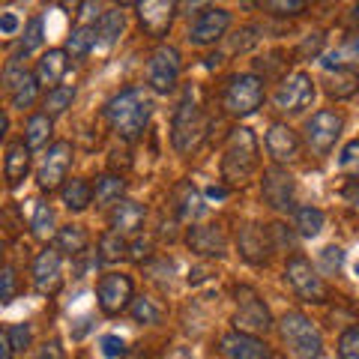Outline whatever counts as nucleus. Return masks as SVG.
Segmentation results:
<instances>
[{"label": "nucleus", "instance_id": "1a4fd4ad", "mask_svg": "<svg viewBox=\"0 0 359 359\" xmlns=\"http://www.w3.org/2000/svg\"><path fill=\"white\" fill-rule=\"evenodd\" d=\"M314 78L309 72H290L276 90V108L285 114H302L314 102Z\"/></svg>", "mask_w": 359, "mask_h": 359}, {"label": "nucleus", "instance_id": "393cba45", "mask_svg": "<svg viewBox=\"0 0 359 359\" xmlns=\"http://www.w3.org/2000/svg\"><path fill=\"white\" fill-rule=\"evenodd\" d=\"M60 198H63V204L66 210H72V212H81L87 210L90 204H93V186L87 183V180H66L63 189H60Z\"/></svg>", "mask_w": 359, "mask_h": 359}, {"label": "nucleus", "instance_id": "cd10ccee", "mask_svg": "<svg viewBox=\"0 0 359 359\" xmlns=\"http://www.w3.org/2000/svg\"><path fill=\"white\" fill-rule=\"evenodd\" d=\"M48 138H51V117L48 114H33L30 120H27V126H25V144L30 150H42L45 144H48Z\"/></svg>", "mask_w": 359, "mask_h": 359}, {"label": "nucleus", "instance_id": "bf43d9fd", "mask_svg": "<svg viewBox=\"0 0 359 359\" xmlns=\"http://www.w3.org/2000/svg\"><path fill=\"white\" fill-rule=\"evenodd\" d=\"M356 273H359V269H356Z\"/></svg>", "mask_w": 359, "mask_h": 359}, {"label": "nucleus", "instance_id": "ddd939ff", "mask_svg": "<svg viewBox=\"0 0 359 359\" xmlns=\"http://www.w3.org/2000/svg\"><path fill=\"white\" fill-rule=\"evenodd\" d=\"M96 299H99V309L105 314H120L123 309L132 306V278L129 276H120V273H108L99 278L96 285Z\"/></svg>", "mask_w": 359, "mask_h": 359}, {"label": "nucleus", "instance_id": "ea45409f", "mask_svg": "<svg viewBox=\"0 0 359 359\" xmlns=\"http://www.w3.org/2000/svg\"><path fill=\"white\" fill-rule=\"evenodd\" d=\"M6 332V339H9V344L15 347V351H27L30 347V339H33V330H30V323H13V327H6L4 330Z\"/></svg>", "mask_w": 359, "mask_h": 359}, {"label": "nucleus", "instance_id": "7ed1b4c3", "mask_svg": "<svg viewBox=\"0 0 359 359\" xmlns=\"http://www.w3.org/2000/svg\"><path fill=\"white\" fill-rule=\"evenodd\" d=\"M282 341L294 359H320L323 353V335L302 311H287L278 323Z\"/></svg>", "mask_w": 359, "mask_h": 359}, {"label": "nucleus", "instance_id": "4d7b16f0", "mask_svg": "<svg viewBox=\"0 0 359 359\" xmlns=\"http://www.w3.org/2000/svg\"><path fill=\"white\" fill-rule=\"evenodd\" d=\"M210 198H224V189H210Z\"/></svg>", "mask_w": 359, "mask_h": 359}, {"label": "nucleus", "instance_id": "5fc2aeb1", "mask_svg": "<svg viewBox=\"0 0 359 359\" xmlns=\"http://www.w3.org/2000/svg\"><path fill=\"white\" fill-rule=\"evenodd\" d=\"M123 359H150V356L144 353L141 347H135V351H126V356H123Z\"/></svg>", "mask_w": 359, "mask_h": 359}, {"label": "nucleus", "instance_id": "f03ea898", "mask_svg": "<svg viewBox=\"0 0 359 359\" xmlns=\"http://www.w3.org/2000/svg\"><path fill=\"white\" fill-rule=\"evenodd\" d=\"M257 138L252 129L237 126L228 135L224 144V156H222V180L228 186H243L249 183L252 174L257 171Z\"/></svg>", "mask_w": 359, "mask_h": 359}, {"label": "nucleus", "instance_id": "423d86ee", "mask_svg": "<svg viewBox=\"0 0 359 359\" xmlns=\"http://www.w3.org/2000/svg\"><path fill=\"white\" fill-rule=\"evenodd\" d=\"M207 135V117L204 111L195 105V99H183L174 114V126H171V141L177 153H192Z\"/></svg>", "mask_w": 359, "mask_h": 359}, {"label": "nucleus", "instance_id": "f3484780", "mask_svg": "<svg viewBox=\"0 0 359 359\" xmlns=\"http://www.w3.org/2000/svg\"><path fill=\"white\" fill-rule=\"evenodd\" d=\"M222 353L224 359H273V351L257 335H245L237 330L222 339Z\"/></svg>", "mask_w": 359, "mask_h": 359}, {"label": "nucleus", "instance_id": "0eeeda50", "mask_svg": "<svg viewBox=\"0 0 359 359\" xmlns=\"http://www.w3.org/2000/svg\"><path fill=\"white\" fill-rule=\"evenodd\" d=\"M180 72H183V63H180V51L174 45H159L150 60H147V84L156 93H171L180 81Z\"/></svg>", "mask_w": 359, "mask_h": 359}, {"label": "nucleus", "instance_id": "4468645a", "mask_svg": "<svg viewBox=\"0 0 359 359\" xmlns=\"http://www.w3.org/2000/svg\"><path fill=\"white\" fill-rule=\"evenodd\" d=\"M231 27V13L224 6H207L201 9L192 30H189V42L192 45H212L216 39H222Z\"/></svg>", "mask_w": 359, "mask_h": 359}, {"label": "nucleus", "instance_id": "39448f33", "mask_svg": "<svg viewBox=\"0 0 359 359\" xmlns=\"http://www.w3.org/2000/svg\"><path fill=\"white\" fill-rule=\"evenodd\" d=\"M237 297V314H233V330L245 335H264L273 327V314H269L266 302L257 297V290L249 285H240L233 290Z\"/></svg>", "mask_w": 359, "mask_h": 359}, {"label": "nucleus", "instance_id": "4be33fe9", "mask_svg": "<svg viewBox=\"0 0 359 359\" xmlns=\"http://www.w3.org/2000/svg\"><path fill=\"white\" fill-rule=\"evenodd\" d=\"M144 219H147V210H144L138 201H126V198H123L117 207H111V212H108V222L117 233H135L144 224Z\"/></svg>", "mask_w": 359, "mask_h": 359}, {"label": "nucleus", "instance_id": "58836bf2", "mask_svg": "<svg viewBox=\"0 0 359 359\" xmlns=\"http://www.w3.org/2000/svg\"><path fill=\"white\" fill-rule=\"evenodd\" d=\"M339 356L341 359H359V323L347 327L339 339Z\"/></svg>", "mask_w": 359, "mask_h": 359}, {"label": "nucleus", "instance_id": "864d4df0", "mask_svg": "<svg viewBox=\"0 0 359 359\" xmlns=\"http://www.w3.org/2000/svg\"><path fill=\"white\" fill-rule=\"evenodd\" d=\"M165 359H192V356H189V351H186V347H174V351L168 353Z\"/></svg>", "mask_w": 359, "mask_h": 359}, {"label": "nucleus", "instance_id": "6e6d98bb", "mask_svg": "<svg viewBox=\"0 0 359 359\" xmlns=\"http://www.w3.org/2000/svg\"><path fill=\"white\" fill-rule=\"evenodd\" d=\"M344 198H351V201H359V186H347V189H344Z\"/></svg>", "mask_w": 359, "mask_h": 359}, {"label": "nucleus", "instance_id": "49530a36", "mask_svg": "<svg viewBox=\"0 0 359 359\" xmlns=\"http://www.w3.org/2000/svg\"><path fill=\"white\" fill-rule=\"evenodd\" d=\"M255 27H245L237 33V39H233V51H245V48H252V45L257 42V36H252Z\"/></svg>", "mask_w": 359, "mask_h": 359}, {"label": "nucleus", "instance_id": "a18cd8bd", "mask_svg": "<svg viewBox=\"0 0 359 359\" xmlns=\"http://www.w3.org/2000/svg\"><path fill=\"white\" fill-rule=\"evenodd\" d=\"M0 282H4V290H0V302L9 306V302L15 299V269L13 266H4V273H0Z\"/></svg>", "mask_w": 359, "mask_h": 359}, {"label": "nucleus", "instance_id": "c756f323", "mask_svg": "<svg viewBox=\"0 0 359 359\" xmlns=\"http://www.w3.org/2000/svg\"><path fill=\"white\" fill-rule=\"evenodd\" d=\"M327 90H330V96H335V99L353 96L359 90V72L351 69V66H339L335 75H330V87Z\"/></svg>", "mask_w": 359, "mask_h": 359}, {"label": "nucleus", "instance_id": "473e14b6", "mask_svg": "<svg viewBox=\"0 0 359 359\" xmlns=\"http://www.w3.org/2000/svg\"><path fill=\"white\" fill-rule=\"evenodd\" d=\"M99 39H96V27L90 25H81L75 27L69 33V39H66V54H72V57H84V54H90V48H93Z\"/></svg>", "mask_w": 359, "mask_h": 359}, {"label": "nucleus", "instance_id": "a878e982", "mask_svg": "<svg viewBox=\"0 0 359 359\" xmlns=\"http://www.w3.org/2000/svg\"><path fill=\"white\" fill-rule=\"evenodd\" d=\"M123 192H126V180L114 177V174H105V177L96 180L93 201H96V207H117L123 201Z\"/></svg>", "mask_w": 359, "mask_h": 359}, {"label": "nucleus", "instance_id": "bb28decb", "mask_svg": "<svg viewBox=\"0 0 359 359\" xmlns=\"http://www.w3.org/2000/svg\"><path fill=\"white\" fill-rule=\"evenodd\" d=\"M123 25H126V18H123L120 9H108V13H102V18H99L96 25V39L102 48H108V45H114L117 36L123 33Z\"/></svg>", "mask_w": 359, "mask_h": 359}, {"label": "nucleus", "instance_id": "a19ab883", "mask_svg": "<svg viewBox=\"0 0 359 359\" xmlns=\"http://www.w3.org/2000/svg\"><path fill=\"white\" fill-rule=\"evenodd\" d=\"M339 168H341L344 174H351V177L359 180V138L351 141V144H347V147L341 150V156H339Z\"/></svg>", "mask_w": 359, "mask_h": 359}, {"label": "nucleus", "instance_id": "c9c22d12", "mask_svg": "<svg viewBox=\"0 0 359 359\" xmlns=\"http://www.w3.org/2000/svg\"><path fill=\"white\" fill-rule=\"evenodd\" d=\"M39 81H36V75H27L25 81H21L15 90H13V108H18V111H25V108H30L33 102H36V96H39Z\"/></svg>", "mask_w": 359, "mask_h": 359}, {"label": "nucleus", "instance_id": "c85d7f7f", "mask_svg": "<svg viewBox=\"0 0 359 359\" xmlns=\"http://www.w3.org/2000/svg\"><path fill=\"white\" fill-rule=\"evenodd\" d=\"M57 249L63 255H84L87 252V231L81 228V224H66V228L57 231Z\"/></svg>", "mask_w": 359, "mask_h": 359}, {"label": "nucleus", "instance_id": "412c9836", "mask_svg": "<svg viewBox=\"0 0 359 359\" xmlns=\"http://www.w3.org/2000/svg\"><path fill=\"white\" fill-rule=\"evenodd\" d=\"M237 245H240V255H243L249 264H255V266H257V264H266L269 249H273L261 224H245V228H240Z\"/></svg>", "mask_w": 359, "mask_h": 359}, {"label": "nucleus", "instance_id": "2eb2a0df", "mask_svg": "<svg viewBox=\"0 0 359 359\" xmlns=\"http://www.w3.org/2000/svg\"><path fill=\"white\" fill-rule=\"evenodd\" d=\"M261 192H264V201L273 210H290L294 207V177H290L282 165L266 168Z\"/></svg>", "mask_w": 359, "mask_h": 359}, {"label": "nucleus", "instance_id": "3c124183", "mask_svg": "<svg viewBox=\"0 0 359 359\" xmlns=\"http://www.w3.org/2000/svg\"><path fill=\"white\" fill-rule=\"evenodd\" d=\"M320 42H323V33H314V39L302 42V54H318L320 51Z\"/></svg>", "mask_w": 359, "mask_h": 359}, {"label": "nucleus", "instance_id": "603ef678", "mask_svg": "<svg viewBox=\"0 0 359 359\" xmlns=\"http://www.w3.org/2000/svg\"><path fill=\"white\" fill-rule=\"evenodd\" d=\"M0 359H15V347L9 344V339H6V332L0 335Z\"/></svg>", "mask_w": 359, "mask_h": 359}, {"label": "nucleus", "instance_id": "dca6fc26", "mask_svg": "<svg viewBox=\"0 0 359 359\" xmlns=\"http://www.w3.org/2000/svg\"><path fill=\"white\" fill-rule=\"evenodd\" d=\"M189 249L201 257H224L228 255V237L219 224H192L186 231Z\"/></svg>", "mask_w": 359, "mask_h": 359}, {"label": "nucleus", "instance_id": "20e7f679", "mask_svg": "<svg viewBox=\"0 0 359 359\" xmlns=\"http://www.w3.org/2000/svg\"><path fill=\"white\" fill-rule=\"evenodd\" d=\"M264 105V81L252 72L233 75L228 84H224L222 93V108L228 111L231 117H249L257 108Z\"/></svg>", "mask_w": 359, "mask_h": 359}, {"label": "nucleus", "instance_id": "7c9ffc66", "mask_svg": "<svg viewBox=\"0 0 359 359\" xmlns=\"http://www.w3.org/2000/svg\"><path fill=\"white\" fill-rule=\"evenodd\" d=\"M72 99H75V87H69V84H60V87L48 90L45 99H42V114H48V117L63 114V111L72 105Z\"/></svg>", "mask_w": 359, "mask_h": 359}, {"label": "nucleus", "instance_id": "9b49d317", "mask_svg": "<svg viewBox=\"0 0 359 359\" xmlns=\"http://www.w3.org/2000/svg\"><path fill=\"white\" fill-rule=\"evenodd\" d=\"M72 165V144L69 141H57L51 144L42 156V165L36 171V183L42 192H54V189H63L66 183V171Z\"/></svg>", "mask_w": 359, "mask_h": 359}, {"label": "nucleus", "instance_id": "f8f14e48", "mask_svg": "<svg viewBox=\"0 0 359 359\" xmlns=\"http://www.w3.org/2000/svg\"><path fill=\"white\" fill-rule=\"evenodd\" d=\"M33 285L42 297H54L63 287V252L57 245H48L33 257Z\"/></svg>", "mask_w": 359, "mask_h": 359}, {"label": "nucleus", "instance_id": "b1692460", "mask_svg": "<svg viewBox=\"0 0 359 359\" xmlns=\"http://www.w3.org/2000/svg\"><path fill=\"white\" fill-rule=\"evenodd\" d=\"M174 210H177V219H183V222H195V219H201V212L207 210L204 198H201V192L189 180L174 189Z\"/></svg>", "mask_w": 359, "mask_h": 359}, {"label": "nucleus", "instance_id": "4c0bfd02", "mask_svg": "<svg viewBox=\"0 0 359 359\" xmlns=\"http://www.w3.org/2000/svg\"><path fill=\"white\" fill-rule=\"evenodd\" d=\"M45 39V25H42V18H30L27 21V30H25V39H21V51L30 54V51H36L39 45Z\"/></svg>", "mask_w": 359, "mask_h": 359}, {"label": "nucleus", "instance_id": "6ab92c4d", "mask_svg": "<svg viewBox=\"0 0 359 359\" xmlns=\"http://www.w3.org/2000/svg\"><path fill=\"white\" fill-rule=\"evenodd\" d=\"M266 153L282 165V162H290L294 156L299 153V138L297 132L287 126V123H273L266 132Z\"/></svg>", "mask_w": 359, "mask_h": 359}, {"label": "nucleus", "instance_id": "72a5a7b5", "mask_svg": "<svg viewBox=\"0 0 359 359\" xmlns=\"http://www.w3.org/2000/svg\"><path fill=\"white\" fill-rule=\"evenodd\" d=\"M297 231L302 233V237H318V233L323 231V212L318 207H299L297 210Z\"/></svg>", "mask_w": 359, "mask_h": 359}, {"label": "nucleus", "instance_id": "8fccbe9b", "mask_svg": "<svg viewBox=\"0 0 359 359\" xmlns=\"http://www.w3.org/2000/svg\"><path fill=\"white\" fill-rule=\"evenodd\" d=\"M147 252H150V245L144 243V240H138V243L129 245V257H132V261H141V257H147Z\"/></svg>", "mask_w": 359, "mask_h": 359}, {"label": "nucleus", "instance_id": "e433bc0d", "mask_svg": "<svg viewBox=\"0 0 359 359\" xmlns=\"http://www.w3.org/2000/svg\"><path fill=\"white\" fill-rule=\"evenodd\" d=\"M129 311H132L135 323H159V320H162V309L156 306V302H153L150 297H138V299H132Z\"/></svg>", "mask_w": 359, "mask_h": 359}, {"label": "nucleus", "instance_id": "aec40b11", "mask_svg": "<svg viewBox=\"0 0 359 359\" xmlns=\"http://www.w3.org/2000/svg\"><path fill=\"white\" fill-rule=\"evenodd\" d=\"M66 69H69V54H66V48H48L39 57L36 72H33V75H36V81L42 87L54 90V87H60Z\"/></svg>", "mask_w": 359, "mask_h": 359}, {"label": "nucleus", "instance_id": "9d476101", "mask_svg": "<svg viewBox=\"0 0 359 359\" xmlns=\"http://www.w3.org/2000/svg\"><path fill=\"white\" fill-rule=\"evenodd\" d=\"M341 129H344V117L339 111H318L306 123V144L318 156H330L335 141L341 138Z\"/></svg>", "mask_w": 359, "mask_h": 359}, {"label": "nucleus", "instance_id": "2f4dec72", "mask_svg": "<svg viewBox=\"0 0 359 359\" xmlns=\"http://www.w3.org/2000/svg\"><path fill=\"white\" fill-rule=\"evenodd\" d=\"M99 257H102V261H108V264L129 257V243L123 240V233H117V231L102 233V237H99Z\"/></svg>", "mask_w": 359, "mask_h": 359}, {"label": "nucleus", "instance_id": "6e6552de", "mask_svg": "<svg viewBox=\"0 0 359 359\" xmlns=\"http://www.w3.org/2000/svg\"><path fill=\"white\" fill-rule=\"evenodd\" d=\"M285 278L287 285L294 287V294L306 302H327V285L323 278L318 276V269L311 266V261H306L302 255L290 257L287 266H285Z\"/></svg>", "mask_w": 359, "mask_h": 359}, {"label": "nucleus", "instance_id": "c03bdc74", "mask_svg": "<svg viewBox=\"0 0 359 359\" xmlns=\"http://www.w3.org/2000/svg\"><path fill=\"white\" fill-rule=\"evenodd\" d=\"M99 347H102V353L111 356V359H123V356H126V351H129V347L123 344V339H117V335H102Z\"/></svg>", "mask_w": 359, "mask_h": 359}, {"label": "nucleus", "instance_id": "13d9d810", "mask_svg": "<svg viewBox=\"0 0 359 359\" xmlns=\"http://www.w3.org/2000/svg\"><path fill=\"white\" fill-rule=\"evenodd\" d=\"M353 21H359V4L353 6Z\"/></svg>", "mask_w": 359, "mask_h": 359}, {"label": "nucleus", "instance_id": "f257e3e1", "mask_svg": "<svg viewBox=\"0 0 359 359\" xmlns=\"http://www.w3.org/2000/svg\"><path fill=\"white\" fill-rule=\"evenodd\" d=\"M153 102L144 87H126L105 105V120L123 141H138L150 123Z\"/></svg>", "mask_w": 359, "mask_h": 359}, {"label": "nucleus", "instance_id": "37998d69", "mask_svg": "<svg viewBox=\"0 0 359 359\" xmlns=\"http://www.w3.org/2000/svg\"><path fill=\"white\" fill-rule=\"evenodd\" d=\"M341 264H344V249H339V245H327V249L320 252L323 273H339Z\"/></svg>", "mask_w": 359, "mask_h": 359}, {"label": "nucleus", "instance_id": "de8ad7c7", "mask_svg": "<svg viewBox=\"0 0 359 359\" xmlns=\"http://www.w3.org/2000/svg\"><path fill=\"white\" fill-rule=\"evenodd\" d=\"M0 30H4V36H13V33L18 30V18L13 13H4L0 15Z\"/></svg>", "mask_w": 359, "mask_h": 359}, {"label": "nucleus", "instance_id": "a211bd4d", "mask_svg": "<svg viewBox=\"0 0 359 359\" xmlns=\"http://www.w3.org/2000/svg\"><path fill=\"white\" fill-rule=\"evenodd\" d=\"M177 6L174 4H165V0H147V4H138V18H141V27L150 33V36L162 39L168 36L171 30V21H174Z\"/></svg>", "mask_w": 359, "mask_h": 359}, {"label": "nucleus", "instance_id": "09e8293b", "mask_svg": "<svg viewBox=\"0 0 359 359\" xmlns=\"http://www.w3.org/2000/svg\"><path fill=\"white\" fill-rule=\"evenodd\" d=\"M39 359H63V347L57 344V341H48L39 351Z\"/></svg>", "mask_w": 359, "mask_h": 359}, {"label": "nucleus", "instance_id": "f704fd0d", "mask_svg": "<svg viewBox=\"0 0 359 359\" xmlns=\"http://www.w3.org/2000/svg\"><path fill=\"white\" fill-rule=\"evenodd\" d=\"M30 231H33V237H39V240H48L54 233V210L48 204H36L33 219H30Z\"/></svg>", "mask_w": 359, "mask_h": 359}, {"label": "nucleus", "instance_id": "5701e85b", "mask_svg": "<svg viewBox=\"0 0 359 359\" xmlns=\"http://www.w3.org/2000/svg\"><path fill=\"white\" fill-rule=\"evenodd\" d=\"M30 171V147L25 141H15L6 147V159H4V177L9 189H18L21 180Z\"/></svg>", "mask_w": 359, "mask_h": 359}, {"label": "nucleus", "instance_id": "79ce46f5", "mask_svg": "<svg viewBox=\"0 0 359 359\" xmlns=\"http://www.w3.org/2000/svg\"><path fill=\"white\" fill-rule=\"evenodd\" d=\"M264 9H269L273 15H282V18H294L299 13H306L309 4H302V0H273V4H266Z\"/></svg>", "mask_w": 359, "mask_h": 359}]
</instances>
